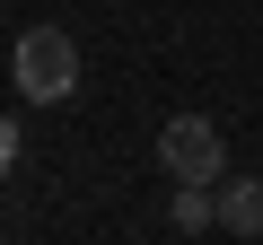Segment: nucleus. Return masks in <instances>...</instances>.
Segmentation results:
<instances>
[{
    "instance_id": "obj_1",
    "label": "nucleus",
    "mask_w": 263,
    "mask_h": 245,
    "mask_svg": "<svg viewBox=\"0 0 263 245\" xmlns=\"http://www.w3.org/2000/svg\"><path fill=\"white\" fill-rule=\"evenodd\" d=\"M9 79H18L27 105H62V96L79 88V44H70L62 27H27V35L9 44Z\"/></svg>"
},
{
    "instance_id": "obj_2",
    "label": "nucleus",
    "mask_w": 263,
    "mask_h": 245,
    "mask_svg": "<svg viewBox=\"0 0 263 245\" xmlns=\"http://www.w3.org/2000/svg\"><path fill=\"white\" fill-rule=\"evenodd\" d=\"M158 167L176 184H219L228 175V132L211 114H176V122H158Z\"/></svg>"
},
{
    "instance_id": "obj_3",
    "label": "nucleus",
    "mask_w": 263,
    "mask_h": 245,
    "mask_svg": "<svg viewBox=\"0 0 263 245\" xmlns=\"http://www.w3.org/2000/svg\"><path fill=\"white\" fill-rule=\"evenodd\" d=\"M219 228H228V236H263V184L228 175V184H219Z\"/></svg>"
},
{
    "instance_id": "obj_4",
    "label": "nucleus",
    "mask_w": 263,
    "mask_h": 245,
    "mask_svg": "<svg viewBox=\"0 0 263 245\" xmlns=\"http://www.w3.org/2000/svg\"><path fill=\"white\" fill-rule=\"evenodd\" d=\"M211 219H219V184H176V228H184V236H202Z\"/></svg>"
},
{
    "instance_id": "obj_5",
    "label": "nucleus",
    "mask_w": 263,
    "mask_h": 245,
    "mask_svg": "<svg viewBox=\"0 0 263 245\" xmlns=\"http://www.w3.org/2000/svg\"><path fill=\"white\" fill-rule=\"evenodd\" d=\"M18 158V122H0V167H9Z\"/></svg>"
}]
</instances>
